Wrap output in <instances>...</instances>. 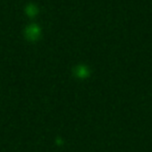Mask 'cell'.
<instances>
[{"label":"cell","instance_id":"obj_1","mask_svg":"<svg viewBox=\"0 0 152 152\" xmlns=\"http://www.w3.org/2000/svg\"><path fill=\"white\" fill-rule=\"evenodd\" d=\"M39 35H40V28L37 24L32 23L26 27L25 36L27 37V39L31 40H35L39 37Z\"/></svg>","mask_w":152,"mask_h":152},{"label":"cell","instance_id":"obj_2","mask_svg":"<svg viewBox=\"0 0 152 152\" xmlns=\"http://www.w3.org/2000/svg\"><path fill=\"white\" fill-rule=\"evenodd\" d=\"M24 11H25V14H26L28 16H31V17L35 16V15L39 13V9H38L37 6H36L35 4H32V3L28 4V5L25 7Z\"/></svg>","mask_w":152,"mask_h":152}]
</instances>
